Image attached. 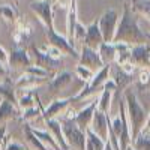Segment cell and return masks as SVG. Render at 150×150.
Masks as SVG:
<instances>
[{
	"label": "cell",
	"mask_w": 150,
	"mask_h": 150,
	"mask_svg": "<svg viewBox=\"0 0 150 150\" xmlns=\"http://www.w3.org/2000/svg\"><path fill=\"white\" fill-rule=\"evenodd\" d=\"M149 39L150 36L140 29L138 18H137L135 12L131 9V3H125L112 44H128L132 47V45L147 44Z\"/></svg>",
	"instance_id": "6da1fadb"
},
{
	"label": "cell",
	"mask_w": 150,
	"mask_h": 150,
	"mask_svg": "<svg viewBox=\"0 0 150 150\" xmlns=\"http://www.w3.org/2000/svg\"><path fill=\"white\" fill-rule=\"evenodd\" d=\"M123 99H125V105H126V116H128L129 128H131V138L134 141L143 132L149 116H147L144 107L140 104L137 95L132 92V89H128L125 92Z\"/></svg>",
	"instance_id": "7a4b0ae2"
},
{
	"label": "cell",
	"mask_w": 150,
	"mask_h": 150,
	"mask_svg": "<svg viewBox=\"0 0 150 150\" xmlns=\"http://www.w3.org/2000/svg\"><path fill=\"white\" fill-rule=\"evenodd\" d=\"M62 129H63L66 143L71 149H74V150H86L87 134H86V131L78 128V125L75 123L74 119L72 120L66 119L65 122H62Z\"/></svg>",
	"instance_id": "3957f363"
},
{
	"label": "cell",
	"mask_w": 150,
	"mask_h": 150,
	"mask_svg": "<svg viewBox=\"0 0 150 150\" xmlns=\"http://www.w3.org/2000/svg\"><path fill=\"white\" fill-rule=\"evenodd\" d=\"M110 71H111V65H105L102 69H99L93 78L87 83V86L74 98V101H81V99H87L93 96L96 92H102L104 90V84L107 83V80L110 78Z\"/></svg>",
	"instance_id": "277c9868"
},
{
	"label": "cell",
	"mask_w": 150,
	"mask_h": 150,
	"mask_svg": "<svg viewBox=\"0 0 150 150\" xmlns=\"http://www.w3.org/2000/svg\"><path fill=\"white\" fill-rule=\"evenodd\" d=\"M119 12L112 8H108L104 14L99 17L98 23H99V29L102 32L104 41L105 42H112L114 39V35L119 26Z\"/></svg>",
	"instance_id": "5b68a950"
},
{
	"label": "cell",
	"mask_w": 150,
	"mask_h": 150,
	"mask_svg": "<svg viewBox=\"0 0 150 150\" xmlns=\"http://www.w3.org/2000/svg\"><path fill=\"white\" fill-rule=\"evenodd\" d=\"M30 11L39 18L45 29L54 26L53 24V5L50 0H33L29 5Z\"/></svg>",
	"instance_id": "8992f818"
},
{
	"label": "cell",
	"mask_w": 150,
	"mask_h": 150,
	"mask_svg": "<svg viewBox=\"0 0 150 150\" xmlns=\"http://www.w3.org/2000/svg\"><path fill=\"white\" fill-rule=\"evenodd\" d=\"M45 35H47V41L50 45H54V47H59L62 51H63L65 54H69V56H74L80 59V53H77V50H75V47L68 41V38L59 35L56 30H54V26L45 29Z\"/></svg>",
	"instance_id": "52a82bcc"
},
{
	"label": "cell",
	"mask_w": 150,
	"mask_h": 150,
	"mask_svg": "<svg viewBox=\"0 0 150 150\" xmlns=\"http://www.w3.org/2000/svg\"><path fill=\"white\" fill-rule=\"evenodd\" d=\"M78 65H83L86 68L92 69L93 72H98L99 69H102L105 63L102 62L101 56H99L98 50H93L90 47L83 45L81 51H80V59H78Z\"/></svg>",
	"instance_id": "ba28073f"
},
{
	"label": "cell",
	"mask_w": 150,
	"mask_h": 150,
	"mask_svg": "<svg viewBox=\"0 0 150 150\" xmlns=\"http://www.w3.org/2000/svg\"><path fill=\"white\" fill-rule=\"evenodd\" d=\"M131 62L143 69L150 71V44L132 45L131 48Z\"/></svg>",
	"instance_id": "9c48e42d"
},
{
	"label": "cell",
	"mask_w": 150,
	"mask_h": 150,
	"mask_svg": "<svg viewBox=\"0 0 150 150\" xmlns=\"http://www.w3.org/2000/svg\"><path fill=\"white\" fill-rule=\"evenodd\" d=\"M30 65H33L30 54L23 48H15L12 50L9 54V68L12 71H26Z\"/></svg>",
	"instance_id": "30bf717a"
},
{
	"label": "cell",
	"mask_w": 150,
	"mask_h": 150,
	"mask_svg": "<svg viewBox=\"0 0 150 150\" xmlns=\"http://www.w3.org/2000/svg\"><path fill=\"white\" fill-rule=\"evenodd\" d=\"M108 120H110V116L105 114V112H102V111H99L98 107H96L89 129H92L98 137H101L104 141H108V138H110V134H108Z\"/></svg>",
	"instance_id": "8fae6325"
},
{
	"label": "cell",
	"mask_w": 150,
	"mask_h": 150,
	"mask_svg": "<svg viewBox=\"0 0 150 150\" xmlns=\"http://www.w3.org/2000/svg\"><path fill=\"white\" fill-rule=\"evenodd\" d=\"M32 62L35 65H39L48 71H56L62 66V62L57 59H53L47 51H44L42 48H33L32 50Z\"/></svg>",
	"instance_id": "7c38bea8"
},
{
	"label": "cell",
	"mask_w": 150,
	"mask_h": 150,
	"mask_svg": "<svg viewBox=\"0 0 150 150\" xmlns=\"http://www.w3.org/2000/svg\"><path fill=\"white\" fill-rule=\"evenodd\" d=\"M74 101V98H66V99H54V101L50 104V107L47 110L42 108V105L39 104L41 107V111H42V117L44 120H50V119H56L59 114H62L68 107L69 104Z\"/></svg>",
	"instance_id": "4fadbf2b"
},
{
	"label": "cell",
	"mask_w": 150,
	"mask_h": 150,
	"mask_svg": "<svg viewBox=\"0 0 150 150\" xmlns=\"http://www.w3.org/2000/svg\"><path fill=\"white\" fill-rule=\"evenodd\" d=\"M104 36H102V32L99 29V23L95 21L92 24L87 26V33H86V39H84V45L86 47H90L93 50H98L104 44Z\"/></svg>",
	"instance_id": "5bb4252c"
},
{
	"label": "cell",
	"mask_w": 150,
	"mask_h": 150,
	"mask_svg": "<svg viewBox=\"0 0 150 150\" xmlns=\"http://www.w3.org/2000/svg\"><path fill=\"white\" fill-rule=\"evenodd\" d=\"M96 107H98V101H93L92 104H89L87 107H84L83 110H80L77 112V116L74 117V120H75V123L78 125L80 129L87 131L90 128V123H92V119H93Z\"/></svg>",
	"instance_id": "9a60e30c"
},
{
	"label": "cell",
	"mask_w": 150,
	"mask_h": 150,
	"mask_svg": "<svg viewBox=\"0 0 150 150\" xmlns=\"http://www.w3.org/2000/svg\"><path fill=\"white\" fill-rule=\"evenodd\" d=\"M45 80L47 78L36 77V75H32L29 72H24L21 77L15 81V87H17V90H32V89H35L36 86L44 84Z\"/></svg>",
	"instance_id": "2e32d148"
},
{
	"label": "cell",
	"mask_w": 150,
	"mask_h": 150,
	"mask_svg": "<svg viewBox=\"0 0 150 150\" xmlns=\"http://www.w3.org/2000/svg\"><path fill=\"white\" fill-rule=\"evenodd\" d=\"M78 23L77 18V0H71V5L68 8V17H66V38L74 45V35H75V26Z\"/></svg>",
	"instance_id": "e0dca14e"
},
{
	"label": "cell",
	"mask_w": 150,
	"mask_h": 150,
	"mask_svg": "<svg viewBox=\"0 0 150 150\" xmlns=\"http://www.w3.org/2000/svg\"><path fill=\"white\" fill-rule=\"evenodd\" d=\"M45 125H47L48 131L53 134V137L56 138V141L59 143V146L62 147V150H71V147H69L68 143H66L63 129H62V123L57 122L56 119H50V120H45Z\"/></svg>",
	"instance_id": "ac0fdd59"
},
{
	"label": "cell",
	"mask_w": 150,
	"mask_h": 150,
	"mask_svg": "<svg viewBox=\"0 0 150 150\" xmlns=\"http://www.w3.org/2000/svg\"><path fill=\"white\" fill-rule=\"evenodd\" d=\"M18 114H20L18 105L12 104L9 101H5V99L0 101V126L5 125L6 122H9V120L18 117Z\"/></svg>",
	"instance_id": "d6986e66"
},
{
	"label": "cell",
	"mask_w": 150,
	"mask_h": 150,
	"mask_svg": "<svg viewBox=\"0 0 150 150\" xmlns=\"http://www.w3.org/2000/svg\"><path fill=\"white\" fill-rule=\"evenodd\" d=\"M72 83V74L68 72V71H62L59 72L54 78H51L48 84V89L51 92H56V90H63Z\"/></svg>",
	"instance_id": "ffe728a7"
},
{
	"label": "cell",
	"mask_w": 150,
	"mask_h": 150,
	"mask_svg": "<svg viewBox=\"0 0 150 150\" xmlns=\"http://www.w3.org/2000/svg\"><path fill=\"white\" fill-rule=\"evenodd\" d=\"M110 77L116 81V84H117V92H119V90H123L125 87H126V86L131 83V75L125 72L119 65H117L116 68H112V66H111ZM117 92H116V95H117Z\"/></svg>",
	"instance_id": "44dd1931"
},
{
	"label": "cell",
	"mask_w": 150,
	"mask_h": 150,
	"mask_svg": "<svg viewBox=\"0 0 150 150\" xmlns=\"http://www.w3.org/2000/svg\"><path fill=\"white\" fill-rule=\"evenodd\" d=\"M15 90H17L15 84L12 86L11 80L8 78L6 81L0 83V99H5V101H9V102H12V104L18 105V99H17Z\"/></svg>",
	"instance_id": "7402d4cb"
},
{
	"label": "cell",
	"mask_w": 150,
	"mask_h": 150,
	"mask_svg": "<svg viewBox=\"0 0 150 150\" xmlns=\"http://www.w3.org/2000/svg\"><path fill=\"white\" fill-rule=\"evenodd\" d=\"M99 56H101L102 62L105 65H111L112 62H116V45L112 42H104L101 47L98 48Z\"/></svg>",
	"instance_id": "603a6c76"
},
{
	"label": "cell",
	"mask_w": 150,
	"mask_h": 150,
	"mask_svg": "<svg viewBox=\"0 0 150 150\" xmlns=\"http://www.w3.org/2000/svg\"><path fill=\"white\" fill-rule=\"evenodd\" d=\"M24 137H26V140H27V143H29V147H30L32 150H51V149L47 147V146L33 134L30 125H24Z\"/></svg>",
	"instance_id": "cb8c5ba5"
},
{
	"label": "cell",
	"mask_w": 150,
	"mask_h": 150,
	"mask_svg": "<svg viewBox=\"0 0 150 150\" xmlns=\"http://www.w3.org/2000/svg\"><path fill=\"white\" fill-rule=\"evenodd\" d=\"M112 98H114V92L111 89H108V87H104V90L101 92V98H99V101H98V110L110 116Z\"/></svg>",
	"instance_id": "d4e9b609"
},
{
	"label": "cell",
	"mask_w": 150,
	"mask_h": 150,
	"mask_svg": "<svg viewBox=\"0 0 150 150\" xmlns=\"http://www.w3.org/2000/svg\"><path fill=\"white\" fill-rule=\"evenodd\" d=\"M32 131L47 147H50L51 150H62V147L59 146V143L56 141V138L50 131H41V129H33V128H32Z\"/></svg>",
	"instance_id": "484cf974"
},
{
	"label": "cell",
	"mask_w": 150,
	"mask_h": 150,
	"mask_svg": "<svg viewBox=\"0 0 150 150\" xmlns=\"http://www.w3.org/2000/svg\"><path fill=\"white\" fill-rule=\"evenodd\" d=\"M131 9L137 15L144 17L146 20L150 21V0H132Z\"/></svg>",
	"instance_id": "4316f807"
},
{
	"label": "cell",
	"mask_w": 150,
	"mask_h": 150,
	"mask_svg": "<svg viewBox=\"0 0 150 150\" xmlns=\"http://www.w3.org/2000/svg\"><path fill=\"white\" fill-rule=\"evenodd\" d=\"M116 45V63L119 66L131 62V45L128 44H114Z\"/></svg>",
	"instance_id": "83f0119b"
},
{
	"label": "cell",
	"mask_w": 150,
	"mask_h": 150,
	"mask_svg": "<svg viewBox=\"0 0 150 150\" xmlns=\"http://www.w3.org/2000/svg\"><path fill=\"white\" fill-rule=\"evenodd\" d=\"M0 17H2L6 23L14 24L18 18V12H17L15 6H12V5H2L0 6Z\"/></svg>",
	"instance_id": "f1b7e54d"
},
{
	"label": "cell",
	"mask_w": 150,
	"mask_h": 150,
	"mask_svg": "<svg viewBox=\"0 0 150 150\" xmlns=\"http://www.w3.org/2000/svg\"><path fill=\"white\" fill-rule=\"evenodd\" d=\"M33 92L32 90H26L21 98H18V108L26 111V110H30V108H35V99H33Z\"/></svg>",
	"instance_id": "f546056e"
},
{
	"label": "cell",
	"mask_w": 150,
	"mask_h": 150,
	"mask_svg": "<svg viewBox=\"0 0 150 150\" xmlns=\"http://www.w3.org/2000/svg\"><path fill=\"white\" fill-rule=\"evenodd\" d=\"M132 146L135 147V150H150V135L141 132L132 141Z\"/></svg>",
	"instance_id": "4dcf8cb0"
},
{
	"label": "cell",
	"mask_w": 150,
	"mask_h": 150,
	"mask_svg": "<svg viewBox=\"0 0 150 150\" xmlns=\"http://www.w3.org/2000/svg\"><path fill=\"white\" fill-rule=\"evenodd\" d=\"M95 74H96V72H93L92 69L86 68V66H83V65H78L77 69H75V75H77V78H80V80L84 81V83H89V81L93 78Z\"/></svg>",
	"instance_id": "1f68e13d"
},
{
	"label": "cell",
	"mask_w": 150,
	"mask_h": 150,
	"mask_svg": "<svg viewBox=\"0 0 150 150\" xmlns=\"http://www.w3.org/2000/svg\"><path fill=\"white\" fill-rule=\"evenodd\" d=\"M86 33H87V26H83V24L78 21V23H77V26H75L74 44H77V42H84V39H86Z\"/></svg>",
	"instance_id": "d6a6232c"
},
{
	"label": "cell",
	"mask_w": 150,
	"mask_h": 150,
	"mask_svg": "<svg viewBox=\"0 0 150 150\" xmlns=\"http://www.w3.org/2000/svg\"><path fill=\"white\" fill-rule=\"evenodd\" d=\"M42 50H44V51H47V53H48L50 56H51L53 59H57V60H60V57L65 54V53L59 48V47L50 45V44H48V45H44V47H42Z\"/></svg>",
	"instance_id": "836d02e7"
},
{
	"label": "cell",
	"mask_w": 150,
	"mask_h": 150,
	"mask_svg": "<svg viewBox=\"0 0 150 150\" xmlns=\"http://www.w3.org/2000/svg\"><path fill=\"white\" fill-rule=\"evenodd\" d=\"M39 111H41V107L39 108H30V110H26L24 111V114H23V119L26 120V122H29V120H32V119H36L38 117V114H39Z\"/></svg>",
	"instance_id": "e575fe53"
},
{
	"label": "cell",
	"mask_w": 150,
	"mask_h": 150,
	"mask_svg": "<svg viewBox=\"0 0 150 150\" xmlns=\"http://www.w3.org/2000/svg\"><path fill=\"white\" fill-rule=\"evenodd\" d=\"M0 63L5 65L6 68L9 66V54L6 53V50L3 47H0Z\"/></svg>",
	"instance_id": "d590c367"
},
{
	"label": "cell",
	"mask_w": 150,
	"mask_h": 150,
	"mask_svg": "<svg viewBox=\"0 0 150 150\" xmlns=\"http://www.w3.org/2000/svg\"><path fill=\"white\" fill-rule=\"evenodd\" d=\"M5 150H26V147H24L21 143H18V141H11V143L6 144Z\"/></svg>",
	"instance_id": "8d00e7d4"
},
{
	"label": "cell",
	"mask_w": 150,
	"mask_h": 150,
	"mask_svg": "<svg viewBox=\"0 0 150 150\" xmlns=\"http://www.w3.org/2000/svg\"><path fill=\"white\" fill-rule=\"evenodd\" d=\"M8 78H9V77H8V68H6L5 65L0 63V83L6 81Z\"/></svg>",
	"instance_id": "74e56055"
},
{
	"label": "cell",
	"mask_w": 150,
	"mask_h": 150,
	"mask_svg": "<svg viewBox=\"0 0 150 150\" xmlns=\"http://www.w3.org/2000/svg\"><path fill=\"white\" fill-rule=\"evenodd\" d=\"M6 138H8V137H6V126H5V125H2V126H0V147L3 146V143L6 141Z\"/></svg>",
	"instance_id": "f35d334b"
},
{
	"label": "cell",
	"mask_w": 150,
	"mask_h": 150,
	"mask_svg": "<svg viewBox=\"0 0 150 150\" xmlns=\"http://www.w3.org/2000/svg\"><path fill=\"white\" fill-rule=\"evenodd\" d=\"M71 5V0H57V6L60 9H68Z\"/></svg>",
	"instance_id": "ab89813d"
},
{
	"label": "cell",
	"mask_w": 150,
	"mask_h": 150,
	"mask_svg": "<svg viewBox=\"0 0 150 150\" xmlns=\"http://www.w3.org/2000/svg\"><path fill=\"white\" fill-rule=\"evenodd\" d=\"M143 132H144V134H149V132H150V114H149V117H147V122H146V126H144Z\"/></svg>",
	"instance_id": "60d3db41"
},
{
	"label": "cell",
	"mask_w": 150,
	"mask_h": 150,
	"mask_svg": "<svg viewBox=\"0 0 150 150\" xmlns=\"http://www.w3.org/2000/svg\"><path fill=\"white\" fill-rule=\"evenodd\" d=\"M104 150H114V147L111 146V143L110 141H107V144H105V149Z\"/></svg>",
	"instance_id": "b9f144b4"
},
{
	"label": "cell",
	"mask_w": 150,
	"mask_h": 150,
	"mask_svg": "<svg viewBox=\"0 0 150 150\" xmlns=\"http://www.w3.org/2000/svg\"><path fill=\"white\" fill-rule=\"evenodd\" d=\"M126 150H135V147H134V146H131V144H129V146H128V149H126Z\"/></svg>",
	"instance_id": "7bdbcfd3"
},
{
	"label": "cell",
	"mask_w": 150,
	"mask_h": 150,
	"mask_svg": "<svg viewBox=\"0 0 150 150\" xmlns=\"http://www.w3.org/2000/svg\"><path fill=\"white\" fill-rule=\"evenodd\" d=\"M147 87H150V75H149V81H147V84H146Z\"/></svg>",
	"instance_id": "ee69618b"
},
{
	"label": "cell",
	"mask_w": 150,
	"mask_h": 150,
	"mask_svg": "<svg viewBox=\"0 0 150 150\" xmlns=\"http://www.w3.org/2000/svg\"><path fill=\"white\" fill-rule=\"evenodd\" d=\"M14 3H15V5H17V3H18V0H14Z\"/></svg>",
	"instance_id": "f6af8a7d"
},
{
	"label": "cell",
	"mask_w": 150,
	"mask_h": 150,
	"mask_svg": "<svg viewBox=\"0 0 150 150\" xmlns=\"http://www.w3.org/2000/svg\"><path fill=\"white\" fill-rule=\"evenodd\" d=\"M71 150H74V149H71Z\"/></svg>",
	"instance_id": "bcb514c9"
},
{
	"label": "cell",
	"mask_w": 150,
	"mask_h": 150,
	"mask_svg": "<svg viewBox=\"0 0 150 150\" xmlns=\"http://www.w3.org/2000/svg\"><path fill=\"white\" fill-rule=\"evenodd\" d=\"M0 101H2V99H0Z\"/></svg>",
	"instance_id": "7dc6e473"
},
{
	"label": "cell",
	"mask_w": 150,
	"mask_h": 150,
	"mask_svg": "<svg viewBox=\"0 0 150 150\" xmlns=\"http://www.w3.org/2000/svg\"><path fill=\"white\" fill-rule=\"evenodd\" d=\"M149 36H150V35H149Z\"/></svg>",
	"instance_id": "c3c4849f"
}]
</instances>
